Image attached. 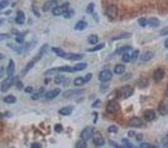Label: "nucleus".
Here are the masks:
<instances>
[{"mask_svg":"<svg viewBox=\"0 0 168 148\" xmlns=\"http://www.w3.org/2000/svg\"><path fill=\"white\" fill-rule=\"evenodd\" d=\"M138 23H139V26H142V27H146V26L148 24V20H147L146 18H140V19H139V20H138Z\"/></svg>","mask_w":168,"mask_h":148,"instance_id":"nucleus-40","label":"nucleus"},{"mask_svg":"<svg viewBox=\"0 0 168 148\" xmlns=\"http://www.w3.org/2000/svg\"><path fill=\"white\" fill-rule=\"evenodd\" d=\"M30 147H33V148H41L42 144H41V143H33V144H32Z\"/></svg>","mask_w":168,"mask_h":148,"instance_id":"nucleus-53","label":"nucleus"},{"mask_svg":"<svg viewBox=\"0 0 168 148\" xmlns=\"http://www.w3.org/2000/svg\"><path fill=\"white\" fill-rule=\"evenodd\" d=\"M24 22H25V14H24V12H22V10H19L17 13V18H15V23L17 24H24Z\"/></svg>","mask_w":168,"mask_h":148,"instance_id":"nucleus-14","label":"nucleus"},{"mask_svg":"<svg viewBox=\"0 0 168 148\" xmlns=\"http://www.w3.org/2000/svg\"><path fill=\"white\" fill-rule=\"evenodd\" d=\"M88 43L90 44H96L97 42H99V37H97L96 34H91V36H88Z\"/></svg>","mask_w":168,"mask_h":148,"instance_id":"nucleus-28","label":"nucleus"},{"mask_svg":"<svg viewBox=\"0 0 168 148\" xmlns=\"http://www.w3.org/2000/svg\"><path fill=\"white\" fill-rule=\"evenodd\" d=\"M15 41L18 43H23V42H24V34H18L15 37Z\"/></svg>","mask_w":168,"mask_h":148,"instance_id":"nucleus-41","label":"nucleus"},{"mask_svg":"<svg viewBox=\"0 0 168 148\" xmlns=\"http://www.w3.org/2000/svg\"><path fill=\"white\" fill-rule=\"evenodd\" d=\"M73 15H75V10H73V9H71V8H70L67 12L63 13V18L64 19H70V18H72Z\"/></svg>","mask_w":168,"mask_h":148,"instance_id":"nucleus-30","label":"nucleus"},{"mask_svg":"<svg viewBox=\"0 0 168 148\" xmlns=\"http://www.w3.org/2000/svg\"><path fill=\"white\" fill-rule=\"evenodd\" d=\"M15 85H17V87L18 89H23V84H22V81H17V82H15Z\"/></svg>","mask_w":168,"mask_h":148,"instance_id":"nucleus-50","label":"nucleus"},{"mask_svg":"<svg viewBox=\"0 0 168 148\" xmlns=\"http://www.w3.org/2000/svg\"><path fill=\"white\" fill-rule=\"evenodd\" d=\"M108 132L109 133H118V127L116 125H110L108 128Z\"/></svg>","mask_w":168,"mask_h":148,"instance_id":"nucleus-42","label":"nucleus"},{"mask_svg":"<svg viewBox=\"0 0 168 148\" xmlns=\"http://www.w3.org/2000/svg\"><path fill=\"white\" fill-rule=\"evenodd\" d=\"M142 138H143V137H142L140 134H138V136H137V139H138V141H142Z\"/></svg>","mask_w":168,"mask_h":148,"instance_id":"nucleus-58","label":"nucleus"},{"mask_svg":"<svg viewBox=\"0 0 168 148\" xmlns=\"http://www.w3.org/2000/svg\"><path fill=\"white\" fill-rule=\"evenodd\" d=\"M111 79H113V74H111L110 70H102L99 74V80L101 82H108Z\"/></svg>","mask_w":168,"mask_h":148,"instance_id":"nucleus-6","label":"nucleus"},{"mask_svg":"<svg viewBox=\"0 0 168 148\" xmlns=\"http://www.w3.org/2000/svg\"><path fill=\"white\" fill-rule=\"evenodd\" d=\"M162 146H163V147H168V142H164Z\"/></svg>","mask_w":168,"mask_h":148,"instance_id":"nucleus-59","label":"nucleus"},{"mask_svg":"<svg viewBox=\"0 0 168 148\" xmlns=\"http://www.w3.org/2000/svg\"><path fill=\"white\" fill-rule=\"evenodd\" d=\"M128 134H129V137H134V136H137V134H135V133H134L133 131H130V132L128 133Z\"/></svg>","mask_w":168,"mask_h":148,"instance_id":"nucleus-55","label":"nucleus"},{"mask_svg":"<svg viewBox=\"0 0 168 148\" xmlns=\"http://www.w3.org/2000/svg\"><path fill=\"white\" fill-rule=\"evenodd\" d=\"M167 34H168V27L164 28V29H162V31L159 32V36H167Z\"/></svg>","mask_w":168,"mask_h":148,"instance_id":"nucleus-47","label":"nucleus"},{"mask_svg":"<svg viewBox=\"0 0 168 148\" xmlns=\"http://www.w3.org/2000/svg\"><path fill=\"white\" fill-rule=\"evenodd\" d=\"M70 9V4L68 3H63L62 5H57L54 9H52V14L54 17H58V15H63L64 12H67Z\"/></svg>","mask_w":168,"mask_h":148,"instance_id":"nucleus-4","label":"nucleus"},{"mask_svg":"<svg viewBox=\"0 0 168 148\" xmlns=\"http://www.w3.org/2000/svg\"><path fill=\"white\" fill-rule=\"evenodd\" d=\"M128 125H129V127H135V128L142 127V125H143V120H142L140 118H138V117H133V118L129 119Z\"/></svg>","mask_w":168,"mask_h":148,"instance_id":"nucleus-8","label":"nucleus"},{"mask_svg":"<svg viewBox=\"0 0 168 148\" xmlns=\"http://www.w3.org/2000/svg\"><path fill=\"white\" fill-rule=\"evenodd\" d=\"M101 105V100H96V101L92 104V108H97V106H100Z\"/></svg>","mask_w":168,"mask_h":148,"instance_id":"nucleus-49","label":"nucleus"},{"mask_svg":"<svg viewBox=\"0 0 168 148\" xmlns=\"http://www.w3.org/2000/svg\"><path fill=\"white\" fill-rule=\"evenodd\" d=\"M85 82H86L85 77H76V79H75V81H73L75 86H82Z\"/></svg>","mask_w":168,"mask_h":148,"instance_id":"nucleus-27","label":"nucleus"},{"mask_svg":"<svg viewBox=\"0 0 168 148\" xmlns=\"http://www.w3.org/2000/svg\"><path fill=\"white\" fill-rule=\"evenodd\" d=\"M92 142H94V144L96 147H102L105 144V139L100 134H94V137H92Z\"/></svg>","mask_w":168,"mask_h":148,"instance_id":"nucleus-11","label":"nucleus"},{"mask_svg":"<svg viewBox=\"0 0 168 148\" xmlns=\"http://www.w3.org/2000/svg\"><path fill=\"white\" fill-rule=\"evenodd\" d=\"M164 47H166V48H168V38L164 41Z\"/></svg>","mask_w":168,"mask_h":148,"instance_id":"nucleus-57","label":"nucleus"},{"mask_svg":"<svg viewBox=\"0 0 168 148\" xmlns=\"http://www.w3.org/2000/svg\"><path fill=\"white\" fill-rule=\"evenodd\" d=\"M133 58H132V55L128 53V52H125V53H123V62H130Z\"/></svg>","mask_w":168,"mask_h":148,"instance_id":"nucleus-35","label":"nucleus"},{"mask_svg":"<svg viewBox=\"0 0 168 148\" xmlns=\"http://www.w3.org/2000/svg\"><path fill=\"white\" fill-rule=\"evenodd\" d=\"M43 93H44V90H43V89H41L38 93H37V94H34L33 96H32V99H33V100H37V99H38L39 96H42V95H43Z\"/></svg>","mask_w":168,"mask_h":148,"instance_id":"nucleus-39","label":"nucleus"},{"mask_svg":"<svg viewBox=\"0 0 168 148\" xmlns=\"http://www.w3.org/2000/svg\"><path fill=\"white\" fill-rule=\"evenodd\" d=\"M120 109L118 101H115V100H110V101L108 103V105H106V112L108 113H116Z\"/></svg>","mask_w":168,"mask_h":148,"instance_id":"nucleus-7","label":"nucleus"},{"mask_svg":"<svg viewBox=\"0 0 168 148\" xmlns=\"http://www.w3.org/2000/svg\"><path fill=\"white\" fill-rule=\"evenodd\" d=\"M143 117H144V119H146L147 122H152V120H154V119L157 118L156 112H153V110H146Z\"/></svg>","mask_w":168,"mask_h":148,"instance_id":"nucleus-13","label":"nucleus"},{"mask_svg":"<svg viewBox=\"0 0 168 148\" xmlns=\"http://www.w3.org/2000/svg\"><path fill=\"white\" fill-rule=\"evenodd\" d=\"M140 147H143V148H152L154 146L151 144V143H140Z\"/></svg>","mask_w":168,"mask_h":148,"instance_id":"nucleus-46","label":"nucleus"},{"mask_svg":"<svg viewBox=\"0 0 168 148\" xmlns=\"http://www.w3.org/2000/svg\"><path fill=\"white\" fill-rule=\"evenodd\" d=\"M121 144H123V146H125V147H128V148H132V147H133V144H132V143L129 142V139H127V138H125V139H123V141H121Z\"/></svg>","mask_w":168,"mask_h":148,"instance_id":"nucleus-38","label":"nucleus"},{"mask_svg":"<svg viewBox=\"0 0 168 148\" xmlns=\"http://www.w3.org/2000/svg\"><path fill=\"white\" fill-rule=\"evenodd\" d=\"M94 132H95L94 127H86L85 129H82V132H81V139L86 141V142L88 139H92V137H94Z\"/></svg>","mask_w":168,"mask_h":148,"instance_id":"nucleus-3","label":"nucleus"},{"mask_svg":"<svg viewBox=\"0 0 168 148\" xmlns=\"http://www.w3.org/2000/svg\"><path fill=\"white\" fill-rule=\"evenodd\" d=\"M104 47H105V44H104V43H101V44H96L95 47H92V48H88V50H87V52H96V51L102 50Z\"/></svg>","mask_w":168,"mask_h":148,"instance_id":"nucleus-33","label":"nucleus"},{"mask_svg":"<svg viewBox=\"0 0 168 148\" xmlns=\"http://www.w3.org/2000/svg\"><path fill=\"white\" fill-rule=\"evenodd\" d=\"M134 94V89L132 86H123L118 89V91H116V96L119 99H128L130 98L132 95Z\"/></svg>","mask_w":168,"mask_h":148,"instance_id":"nucleus-1","label":"nucleus"},{"mask_svg":"<svg viewBox=\"0 0 168 148\" xmlns=\"http://www.w3.org/2000/svg\"><path fill=\"white\" fill-rule=\"evenodd\" d=\"M94 8H95V5H94V4H88V5H87V9H86V12L87 13H94Z\"/></svg>","mask_w":168,"mask_h":148,"instance_id":"nucleus-43","label":"nucleus"},{"mask_svg":"<svg viewBox=\"0 0 168 148\" xmlns=\"http://www.w3.org/2000/svg\"><path fill=\"white\" fill-rule=\"evenodd\" d=\"M138 56H139V52H138L137 50H135V51H133V53H132V58H133V60H135V58H137Z\"/></svg>","mask_w":168,"mask_h":148,"instance_id":"nucleus-48","label":"nucleus"},{"mask_svg":"<svg viewBox=\"0 0 168 148\" xmlns=\"http://www.w3.org/2000/svg\"><path fill=\"white\" fill-rule=\"evenodd\" d=\"M76 147H77V148H85V147H87V144H86V141H83V139L78 141V142L76 143Z\"/></svg>","mask_w":168,"mask_h":148,"instance_id":"nucleus-36","label":"nucleus"},{"mask_svg":"<svg viewBox=\"0 0 168 148\" xmlns=\"http://www.w3.org/2000/svg\"><path fill=\"white\" fill-rule=\"evenodd\" d=\"M130 50H132V47H130V46H124V47H120L119 50H116L115 53L116 55H123V53H125V52H128Z\"/></svg>","mask_w":168,"mask_h":148,"instance_id":"nucleus-26","label":"nucleus"},{"mask_svg":"<svg viewBox=\"0 0 168 148\" xmlns=\"http://www.w3.org/2000/svg\"><path fill=\"white\" fill-rule=\"evenodd\" d=\"M148 24L151 27H158V26H159V20H158L157 18H151L148 20Z\"/></svg>","mask_w":168,"mask_h":148,"instance_id":"nucleus-31","label":"nucleus"},{"mask_svg":"<svg viewBox=\"0 0 168 148\" xmlns=\"http://www.w3.org/2000/svg\"><path fill=\"white\" fill-rule=\"evenodd\" d=\"M129 37H132V34H130V33H123V34H120V36H115L114 38H111V41L123 39V38H129Z\"/></svg>","mask_w":168,"mask_h":148,"instance_id":"nucleus-32","label":"nucleus"},{"mask_svg":"<svg viewBox=\"0 0 168 148\" xmlns=\"http://www.w3.org/2000/svg\"><path fill=\"white\" fill-rule=\"evenodd\" d=\"M118 13H119V9H118L116 5H114V4L108 5V8L105 9V14L111 19H115L116 17H118Z\"/></svg>","mask_w":168,"mask_h":148,"instance_id":"nucleus-5","label":"nucleus"},{"mask_svg":"<svg viewBox=\"0 0 168 148\" xmlns=\"http://www.w3.org/2000/svg\"><path fill=\"white\" fill-rule=\"evenodd\" d=\"M64 79H66V77H63V76L57 75V76H56L54 82H56V84H63V82H64Z\"/></svg>","mask_w":168,"mask_h":148,"instance_id":"nucleus-37","label":"nucleus"},{"mask_svg":"<svg viewBox=\"0 0 168 148\" xmlns=\"http://www.w3.org/2000/svg\"><path fill=\"white\" fill-rule=\"evenodd\" d=\"M41 57H42V56H41V55L38 53V55H37V56L34 57V58H33V60H32V61L29 62V63H27V66H25V69H24V70H23V72H22V75H25V74L28 72V71H29V70H30V69H32V67H33V66L35 65V62H37V61H38V60L41 58Z\"/></svg>","mask_w":168,"mask_h":148,"instance_id":"nucleus-10","label":"nucleus"},{"mask_svg":"<svg viewBox=\"0 0 168 148\" xmlns=\"http://www.w3.org/2000/svg\"><path fill=\"white\" fill-rule=\"evenodd\" d=\"M81 93H82V90H81V89H78V90H68V91L63 93V98L75 96V95H78V94H81Z\"/></svg>","mask_w":168,"mask_h":148,"instance_id":"nucleus-19","label":"nucleus"},{"mask_svg":"<svg viewBox=\"0 0 168 148\" xmlns=\"http://www.w3.org/2000/svg\"><path fill=\"white\" fill-rule=\"evenodd\" d=\"M153 77H154V80L156 81H161L163 77H164V70L163 69H157L156 71H154V74H153Z\"/></svg>","mask_w":168,"mask_h":148,"instance_id":"nucleus-15","label":"nucleus"},{"mask_svg":"<svg viewBox=\"0 0 168 148\" xmlns=\"http://www.w3.org/2000/svg\"><path fill=\"white\" fill-rule=\"evenodd\" d=\"M7 37H8V34H1V36H0V39H5Z\"/></svg>","mask_w":168,"mask_h":148,"instance_id":"nucleus-56","label":"nucleus"},{"mask_svg":"<svg viewBox=\"0 0 168 148\" xmlns=\"http://www.w3.org/2000/svg\"><path fill=\"white\" fill-rule=\"evenodd\" d=\"M87 67V63H85V62H82V63H78L75 66V71H82V70H85Z\"/></svg>","mask_w":168,"mask_h":148,"instance_id":"nucleus-34","label":"nucleus"},{"mask_svg":"<svg viewBox=\"0 0 168 148\" xmlns=\"http://www.w3.org/2000/svg\"><path fill=\"white\" fill-rule=\"evenodd\" d=\"M63 58L71 60V61H77V60H81L82 58V55H80V53H66Z\"/></svg>","mask_w":168,"mask_h":148,"instance_id":"nucleus-18","label":"nucleus"},{"mask_svg":"<svg viewBox=\"0 0 168 148\" xmlns=\"http://www.w3.org/2000/svg\"><path fill=\"white\" fill-rule=\"evenodd\" d=\"M59 94H61V90H59V89L49 90L48 93H46V94H44V99H47V100H53L54 98H57Z\"/></svg>","mask_w":168,"mask_h":148,"instance_id":"nucleus-9","label":"nucleus"},{"mask_svg":"<svg viewBox=\"0 0 168 148\" xmlns=\"http://www.w3.org/2000/svg\"><path fill=\"white\" fill-rule=\"evenodd\" d=\"M109 143H110V146H113V147H119V144H116V143H115V142H113V141H110Z\"/></svg>","mask_w":168,"mask_h":148,"instance_id":"nucleus-54","label":"nucleus"},{"mask_svg":"<svg viewBox=\"0 0 168 148\" xmlns=\"http://www.w3.org/2000/svg\"><path fill=\"white\" fill-rule=\"evenodd\" d=\"M92 79V75L91 74H87L86 76H85V80H86V82H87V81H90Z\"/></svg>","mask_w":168,"mask_h":148,"instance_id":"nucleus-51","label":"nucleus"},{"mask_svg":"<svg viewBox=\"0 0 168 148\" xmlns=\"http://www.w3.org/2000/svg\"><path fill=\"white\" fill-rule=\"evenodd\" d=\"M86 28H87L86 20H78L76 23V26H75V29L76 31H83V29H86Z\"/></svg>","mask_w":168,"mask_h":148,"instance_id":"nucleus-20","label":"nucleus"},{"mask_svg":"<svg viewBox=\"0 0 168 148\" xmlns=\"http://www.w3.org/2000/svg\"><path fill=\"white\" fill-rule=\"evenodd\" d=\"M158 112L162 117H166L168 114V104L167 103H161L159 106H158Z\"/></svg>","mask_w":168,"mask_h":148,"instance_id":"nucleus-16","label":"nucleus"},{"mask_svg":"<svg viewBox=\"0 0 168 148\" xmlns=\"http://www.w3.org/2000/svg\"><path fill=\"white\" fill-rule=\"evenodd\" d=\"M3 100H4V103L5 104H14L17 101V98L14 96V95H8V96H5Z\"/></svg>","mask_w":168,"mask_h":148,"instance_id":"nucleus-23","label":"nucleus"},{"mask_svg":"<svg viewBox=\"0 0 168 148\" xmlns=\"http://www.w3.org/2000/svg\"><path fill=\"white\" fill-rule=\"evenodd\" d=\"M124 71H125V66L124 65H115V67H114V74L116 75H123L124 74Z\"/></svg>","mask_w":168,"mask_h":148,"instance_id":"nucleus-22","label":"nucleus"},{"mask_svg":"<svg viewBox=\"0 0 168 148\" xmlns=\"http://www.w3.org/2000/svg\"><path fill=\"white\" fill-rule=\"evenodd\" d=\"M54 131L57 132V133H61V132L63 131V127L61 125V124H56V125H54Z\"/></svg>","mask_w":168,"mask_h":148,"instance_id":"nucleus-44","label":"nucleus"},{"mask_svg":"<svg viewBox=\"0 0 168 148\" xmlns=\"http://www.w3.org/2000/svg\"><path fill=\"white\" fill-rule=\"evenodd\" d=\"M25 93H28V94H32L33 93V87H30V86H28V87H25Z\"/></svg>","mask_w":168,"mask_h":148,"instance_id":"nucleus-52","label":"nucleus"},{"mask_svg":"<svg viewBox=\"0 0 168 148\" xmlns=\"http://www.w3.org/2000/svg\"><path fill=\"white\" fill-rule=\"evenodd\" d=\"M15 79H17V77H14V76H9L8 79H4V80L1 81V91H3V93L8 91V90L10 89L14 84H15Z\"/></svg>","mask_w":168,"mask_h":148,"instance_id":"nucleus-2","label":"nucleus"},{"mask_svg":"<svg viewBox=\"0 0 168 148\" xmlns=\"http://www.w3.org/2000/svg\"><path fill=\"white\" fill-rule=\"evenodd\" d=\"M72 106H63L62 109L58 110V114L59 115H63V117H67V115H71L72 114Z\"/></svg>","mask_w":168,"mask_h":148,"instance_id":"nucleus-17","label":"nucleus"},{"mask_svg":"<svg viewBox=\"0 0 168 148\" xmlns=\"http://www.w3.org/2000/svg\"><path fill=\"white\" fill-rule=\"evenodd\" d=\"M51 50H52V51H53L54 53L57 55L58 57H62V58H63V57H64V55H66V52H64L63 50L58 48V47H52V48H51Z\"/></svg>","mask_w":168,"mask_h":148,"instance_id":"nucleus-24","label":"nucleus"},{"mask_svg":"<svg viewBox=\"0 0 168 148\" xmlns=\"http://www.w3.org/2000/svg\"><path fill=\"white\" fill-rule=\"evenodd\" d=\"M7 72L9 76H13L14 72H15V63H14V61H9V65H8V70H7Z\"/></svg>","mask_w":168,"mask_h":148,"instance_id":"nucleus-21","label":"nucleus"},{"mask_svg":"<svg viewBox=\"0 0 168 148\" xmlns=\"http://www.w3.org/2000/svg\"><path fill=\"white\" fill-rule=\"evenodd\" d=\"M167 93H168V85H167Z\"/></svg>","mask_w":168,"mask_h":148,"instance_id":"nucleus-60","label":"nucleus"},{"mask_svg":"<svg viewBox=\"0 0 168 148\" xmlns=\"http://www.w3.org/2000/svg\"><path fill=\"white\" fill-rule=\"evenodd\" d=\"M58 74H61V70H59V67H56V69H51V70H47L44 72V75L46 76H49V75H58Z\"/></svg>","mask_w":168,"mask_h":148,"instance_id":"nucleus-25","label":"nucleus"},{"mask_svg":"<svg viewBox=\"0 0 168 148\" xmlns=\"http://www.w3.org/2000/svg\"><path fill=\"white\" fill-rule=\"evenodd\" d=\"M8 4H9V0H3V1L0 3V9H4V8L8 5Z\"/></svg>","mask_w":168,"mask_h":148,"instance_id":"nucleus-45","label":"nucleus"},{"mask_svg":"<svg viewBox=\"0 0 168 148\" xmlns=\"http://www.w3.org/2000/svg\"><path fill=\"white\" fill-rule=\"evenodd\" d=\"M57 5H58V0H48L47 3H44L43 10H44V12H48L49 9H54Z\"/></svg>","mask_w":168,"mask_h":148,"instance_id":"nucleus-12","label":"nucleus"},{"mask_svg":"<svg viewBox=\"0 0 168 148\" xmlns=\"http://www.w3.org/2000/svg\"><path fill=\"white\" fill-rule=\"evenodd\" d=\"M153 56H154L153 52H144V53L142 55V60L143 61H149L151 58H153Z\"/></svg>","mask_w":168,"mask_h":148,"instance_id":"nucleus-29","label":"nucleus"}]
</instances>
